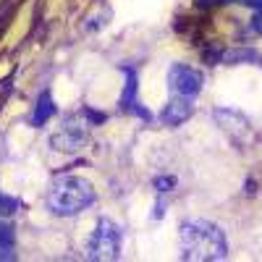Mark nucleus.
I'll return each mask as SVG.
<instances>
[{
  "label": "nucleus",
  "instance_id": "ddd939ff",
  "mask_svg": "<svg viewBox=\"0 0 262 262\" xmlns=\"http://www.w3.org/2000/svg\"><path fill=\"white\" fill-rule=\"evenodd\" d=\"M254 29L257 32H262V8L257 11V16H254Z\"/></svg>",
  "mask_w": 262,
  "mask_h": 262
},
{
  "label": "nucleus",
  "instance_id": "423d86ee",
  "mask_svg": "<svg viewBox=\"0 0 262 262\" xmlns=\"http://www.w3.org/2000/svg\"><path fill=\"white\" fill-rule=\"evenodd\" d=\"M215 121L221 123V128L236 142V144H249V139L254 137L252 123L247 116H242L238 111H215Z\"/></svg>",
  "mask_w": 262,
  "mask_h": 262
},
{
  "label": "nucleus",
  "instance_id": "6e6552de",
  "mask_svg": "<svg viewBox=\"0 0 262 262\" xmlns=\"http://www.w3.org/2000/svg\"><path fill=\"white\" fill-rule=\"evenodd\" d=\"M55 113V102H53V95L48 90H42L37 102H34V111H32V123L34 126H45Z\"/></svg>",
  "mask_w": 262,
  "mask_h": 262
},
{
  "label": "nucleus",
  "instance_id": "f257e3e1",
  "mask_svg": "<svg viewBox=\"0 0 262 262\" xmlns=\"http://www.w3.org/2000/svg\"><path fill=\"white\" fill-rule=\"evenodd\" d=\"M179 244H181V257L184 259H226L228 257V238L221 226L210 221H184L179 231Z\"/></svg>",
  "mask_w": 262,
  "mask_h": 262
},
{
  "label": "nucleus",
  "instance_id": "f03ea898",
  "mask_svg": "<svg viewBox=\"0 0 262 262\" xmlns=\"http://www.w3.org/2000/svg\"><path fill=\"white\" fill-rule=\"evenodd\" d=\"M95 202V189L86 179L79 176H58L48 189V210L58 217L79 215Z\"/></svg>",
  "mask_w": 262,
  "mask_h": 262
},
{
  "label": "nucleus",
  "instance_id": "9d476101",
  "mask_svg": "<svg viewBox=\"0 0 262 262\" xmlns=\"http://www.w3.org/2000/svg\"><path fill=\"white\" fill-rule=\"evenodd\" d=\"M16 210H18V202L13 200V196L0 194V217H11Z\"/></svg>",
  "mask_w": 262,
  "mask_h": 262
},
{
  "label": "nucleus",
  "instance_id": "9b49d317",
  "mask_svg": "<svg viewBox=\"0 0 262 262\" xmlns=\"http://www.w3.org/2000/svg\"><path fill=\"white\" fill-rule=\"evenodd\" d=\"M13 247V228L8 223H0V252Z\"/></svg>",
  "mask_w": 262,
  "mask_h": 262
},
{
  "label": "nucleus",
  "instance_id": "39448f33",
  "mask_svg": "<svg viewBox=\"0 0 262 262\" xmlns=\"http://www.w3.org/2000/svg\"><path fill=\"white\" fill-rule=\"evenodd\" d=\"M168 84L173 95H184V97H196L202 92L205 76L200 74V69H191L186 63H173L168 71Z\"/></svg>",
  "mask_w": 262,
  "mask_h": 262
},
{
  "label": "nucleus",
  "instance_id": "1a4fd4ad",
  "mask_svg": "<svg viewBox=\"0 0 262 262\" xmlns=\"http://www.w3.org/2000/svg\"><path fill=\"white\" fill-rule=\"evenodd\" d=\"M126 71V90H123V107H134V92H137V71L134 69H123Z\"/></svg>",
  "mask_w": 262,
  "mask_h": 262
},
{
  "label": "nucleus",
  "instance_id": "20e7f679",
  "mask_svg": "<svg viewBox=\"0 0 262 262\" xmlns=\"http://www.w3.org/2000/svg\"><path fill=\"white\" fill-rule=\"evenodd\" d=\"M90 126H92V118L86 116V111H81L74 118H66L60 131H55V134L50 137V147L58 149V152H76V149H81L86 137H90Z\"/></svg>",
  "mask_w": 262,
  "mask_h": 262
},
{
  "label": "nucleus",
  "instance_id": "7ed1b4c3",
  "mask_svg": "<svg viewBox=\"0 0 262 262\" xmlns=\"http://www.w3.org/2000/svg\"><path fill=\"white\" fill-rule=\"evenodd\" d=\"M121 242H123L121 228L113 221H107V217H100L90 242H86V257L90 259H118Z\"/></svg>",
  "mask_w": 262,
  "mask_h": 262
},
{
  "label": "nucleus",
  "instance_id": "4468645a",
  "mask_svg": "<svg viewBox=\"0 0 262 262\" xmlns=\"http://www.w3.org/2000/svg\"><path fill=\"white\" fill-rule=\"evenodd\" d=\"M233 3H247V6H254V8H262V0H233Z\"/></svg>",
  "mask_w": 262,
  "mask_h": 262
},
{
  "label": "nucleus",
  "instance_id": "0eeeda50",
  "mask_svg": "<svg viewBox=\"0 0 262 262\" xmlns=\"http://www.w3.org/2000/svg\"><path fill=\"white\" fill-rule=\"evenodd\" d=\"M194 97H184V95H173V100L165 105L163 111V123L168 126H181L184 121H189V116L194 113V105H191Z\"/></svg>",
  "mask_w": 262,
  "mask_h": 262
},
{
  "label": "nucleus",
  "instance_id": "f8f14e48",
  "mask_svg": "<svg viewBox=\"0 0 262 262\" xmlns=\"http://www.w3.org/2000/svg\"><path fill=\"white\" fill-rule=\"evenodd\" d=\"M152 184H155L158 191H170L173 186H176V179H173V176H158Z\"/></svg>",
  "mask_w": 262,
  "mask_h": 262
}]
</instances>
